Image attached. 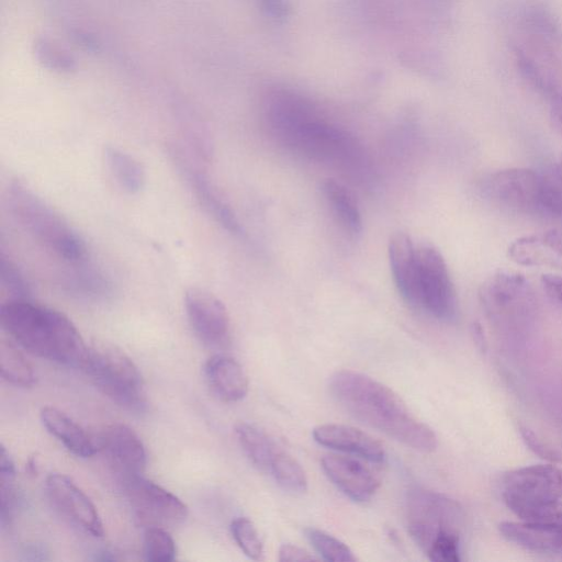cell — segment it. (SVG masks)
Wrapping results in <instances>:
<instances>
[{
  "label": "cell",
  "instance_id": "ee69618b",
  "mask_svg": "<svg viewBox=\"0 0 562 562\" xmlns=\"http://www.w3.org/2000/svg\"><path fill=\"white\" fill-rule=\"evenodd\" d=\"M95 560L113 561V560H117V558L115 557V554L113 552L103 551V552H100L98 557H95Z\"/></svg>",
  "mask_w": 562,
  "mask_h": 562
},
{
  "label": "cell",
  "instance_id": "d6986e66",
  "mask_svg": "<svg viewBox=\"0 0 562 562\" xmlns=\"http://www.w3.org/2000/svg\"><path fill=\"white\" fill-rule=\"evenodd\" d=\"M211 391L224 402H238L248 392V378L241 364L231 356L210 357L203 368Z\"/></svg>",
  "mask_w": 562,
  "mask_h": 562
},
{
  "label": "cell",
  "instance_id": "74e56055",
  "mask_svg": "<svg viewBox=\"0 0 562 562\" xmlns=\"http://www.w3.org/2000/svg\"><path fill=\"white\" fill-rule=\"evenodd\" d=\"M315 558L304 549L284 543L279 549V561L281 562H306L314 561Z\"/></svg>",
  "mask_w": 562,
  "mask_h": 562
},
{
  "label": "cell",
  "instance_id": "5b68a950",
  "mask_svg": "<svg viewBox=\"0 0 562 562\" xmlns=\"http://www.w3.org/2000/svg\"><path fill=\"white\" fill-rule=\"evenodd\" d=\"M479 299L490 322L505 333L521 331L536 318L537 297L520 273L498 271L492 274L481 284Z\"/></svg>",
  "mask_w": 562,
  "mask_h": 562
},
{
  "label": "cell",
  "instance_id": "2e32d148",
  "mask_svg": "<svg viewBox=\"0 0 562 562\" xmlns=\"http://www.w3.org/2000/svg\"><path fill=\"white\" fill-rule=\"evenodd\" d=\"M321 464L333 484L353 502H368L380 486L375 474L351 457L329 453L322 458Z\"/></svg>",
  "mask_w": 562,
  "mask_h": 562
},
{
  "label": "cell",
  "instance_id": "4fadbf2b",
  "mask_svg": "<svg viewBox=\"0 0 562 562\" xmlns=\"http://www.w3.org/2000/svg\"><path fill=\"white\" fill-rule=\"evenodd\" d=\"M47 498L69 524L92 537L104 533L101 517L88 495L67 475L50 473L45 481Z\"/></svg>",
  "mask_w": 562,
  "mask_h": 562
},
{
  "label": "cell",
  "instance_id": "9c48e42d",
  "mask_svg": "<svg viewBox=\"0 0 562 562\" xmlns=\"http://www.w3.org/2000/svg\"><path fill=\"white\" fill-rule=\"evenodd\" d=\"M501 494L506 506L519 518L540 505L562 499V469L535 464L505 473Z\"/></svg>",
  "mask_w": 562,
  "mask_h": 562
},
{
  "label": "cell",
  "instance_id": "8992f818",
  "mask_svg": "<svg viewBox=\"0 0 562 562\" xmlns=\"http://www.w3.org/2000/svg\"><path fill=\"white\" fill-rule=\"evenodd\" d=\"M405 520L411 537L425 553L442 537L461 538L465 527V514L457 501L420 486L406 494Z\"/></svg>",
  "mask_w": 562,
  "mask_h": 562
},
{
  "label": "cell",
  "instance_id": "ffe728a7",
  "mask_svg": "<svg viewBox=\"0 0 562 562\" xmlns=\"http://www.w3.org/2000/svg\"><path fill=\"white\" fill-rule=\"evenodd\" d=\"M389 259L395 285L411 306L417 305V254L411 237L394 234L389 241Z\"/></svg>",
  "mask_w": 562,
  "mask_h": 562
},
{
  "label": "cell",
  "instance_id": "7c38bea8",
  "mask_svg": "<svg viewBox=\"0 0 562 562\" xmlns=\"http://www.w3.org/2000/svg\"><path fill=\"white\" fill-rule=\"evenodd\" d=\"M485 194L509 210L540 215L541 172L529 168H507L490 176L484 183Z\"/></svg>",
  "mask_w": 562,
  "mask_h": 562
},
{
  "label": "cell",
  "instance_id": "44dd1931",
  "mask_svg": "<svg viewBox=\"0 0 562 562\" xmlns=\"http://www.w3.org/2000/svg\"><path fill=\"white\" fill-rule=\"evenodd\" d=\"M40 417L45 429L75 456L89 458L99 451L97 438L64 412L45 406L41 409Z\"/></svg>",
  "mask_w": 562,
  "mask_h": 562
},
{
  "label": "cell",
  "instance_id": "3957f363",
  "mask_svg": "<svg viewBox=\"0 0 562 562\" xmlns=\"http://www.w3.org/2000/svg\"><path fill=\"white\" fill-rule=\"evenodd\" d=\"M0 323L9 337L27 352L83 370L90 348L61 312L30 299H10L1 305Z\"/></svg>",
  "mask_w": 562,
  "mask_h": 562
},
{
  "label": "cell",
  "instance_id": "7bdbcfd3",
  "mask_svg": "<svg viewBox=\"0 0 562 562\" xmlns=\"http://www.w3.org/2000/svg\"><path fill=\"white\" fill-rule=\"evenodd\" d=\"M23 553L26 555L25 559L27 560H47V558L45 557V549L38 546L29 547L24 550Z\"/></svg>",
  "mask_w": 562,
  "mask_h": 562
},
{
  "label": "cell",
  "instance_id": "836d02e7",
  "mask_svg": "<svg viewBox=\"0 0 562 562\" xmlns=\"http://www.w3.org/2000/svg\"><path fill=\"white\" fill-rule=\"evenodd\" d=\"M520 519L529 524L562 528V499L535 507Z\"/></svg>",
  "mask_w": 562,
  "mask_h": 562
},
{
  "label": "cell",
  "instance_id": "f6af8a7d",
  "mask_svg": "<svg viewBox=\"0 0 562 562\" xmlns=\"http://www.w3.org/2000/svg\"><path fill=\"white\" fill-rule=\"evenodd\" d=\"M26 471L30 474H36L37 473V463L35 458H30L26 463Z\"/></svg>",
  "mask_w": 562,
  "mask_h": 562
},
{
  "label": "cell",
  "instance_id": "7a4b0ae2",
  "mask_svg": "<svg viewBox=\"0 0 562 562\" xmlns=\"http://www.w3.org/2000/svg\"><path fill=\"white\" fill-rule=\"evenodd\" d=\"M265 117L271 133L293 151L349 167L361 161L362 153L356 139L319 116L305 99L293 91H271L265 101Z\"/></svg>",
  "mask_w": 562,
  "mask_h": 562
},
{
  "label": "cell",
  "instance_id": "9a60e30c",
  "mask_svg": "<svg viewBox=\"0 0 562 562\" xmlns=\"http://www.w3.org/2000/svg\"><path fill=\"white\" fill-rule=\"evenodd\" d=\"M97 442L99 451L105 454L121 480L143 474L147 453L133 428L122 423L110 424L99 434Z\"/></svg>",
  "mask_w": 562,
  "mask_h": 562
},
{
  "label": "cell",
  "instance_id": "b9f144b4",
  "mask_svg": "<svg viewBox=\"0 0 562 562\" xmlns=\"http://www.w3.org/2000/svg\"><path fill=\"white\" fill-rule=\"evenodd\" d=\"M547 173L550 175L552 182L557 187L562 198V158L555 166L547 170Z\"/></svg>",
  "mask_w": 562,
  "mask_h": 562
},
{
  "label": "cell",
  "instance_id": "e575fe53",
  "mask_svg": "<svg viewBox=\"0 0 562 562\" xmlns=\"http://www.w3.org/2000/svg\"><path fill=\"white\" fill-rule=\"evenodd\" d=\"M1 281L11 299H30V286L15 265L1 257Z\"/></svg>",
  "mask_w": 562,
  "mask_h": 562
},
{
  "label": "cell",
  "instance_id": "d590c367",
  "mask_svg": "<svg viewBox=\"0 0 562 562\" xmlns=\"http://www.w3.org/2000/svg\"><path fill=\"white\" fill-rule=\"evenodd\" d=\"M36 54L40 60L52 69L70 71L74 68V60L57 46L52 45L50 42L45 40H41L36 43Z\"/></svg>",
  "mask_w": 562,
  "mask_h": 562
},
{
  "label": "cell",
  "instance_id": "83f0119b",
  "mask_svg": "<svg viewBox=\"0 0 562 562\" xmlns=\"http://www.w3.org/2000/svg\"><path fill=\"white\" fill-rule=\"evenodd\" d=\"M1 376L10 384L30 387L36 382L32 364L11 341H3L0 347Z\"/></svg>",
  "mask_w": 562,
  "mask_h": 562
},
{
  "label": "cell",
  "instance_id": "4316f807",
  "mask_svg": "<svg viewBox=\"0 0 562 562\" xmlns=\"http://www.w3.org/2000/svg\"><path fill=\"white\" fill-rule=\"evenodd\" d=\"M104 157L110 172L124 191L136 193L143 188L145 171L133 156L116 147H108Z\"/></svg>",
  "mask_w": 562,
  "mask_h": 562
},
{
  "label": "cell",
  "instance_id": "f1b7e54d",
  "mask_svg": "<svg viewBox=\"0 0 562 562\" xmlns=\"http://www.w3.org/2000/svg\"><path fill=\"white\" fill-rule=\"evenodd\" d=\"M0 525L4 529L11 525L16 508L15 467L7 449H0Z\"/></svg>",
  "mask_w": 562,
  "mask_h": 562
},
{
  "label": "cell",
  "instance_id": "d6a6232c",
  "mask_svg": "<svg viewBox=\"0 0 562 562\" xmlns=\"http://www.w3.org/2000/svg\"><path fill=\"white\" fill-rule=\"evenodd\" d=\"M231 533L239 549L251 560H261L263 544L254 522L247 517H237L231 522Z\"/></svg>",
  "mask_w": 562,
  "mask_h": 562
},
{
  "label": "cell",
  "instance_id": "6da1fadb",
  "mask_svg": "<svg viewBox=\"0 0 562 562\" xmlns=\"http://www.w3.org/2000/svg\"><path fill=\"white\" fill-rule=\"evenodd\" d=\"M334 401L352 418L420 452L437 448V436L389 386L353 370H339L328 381Z\"/></svg>",
  "mask_w": 562,
  "mask_h": 562
},
{
  "label": "cell",
  "instance_id": "30bf717a",
  "mask_svg": "<svg viewBox=\"0 0 562 562\" xmlns=\"http://www.w3.org/2000/svg\"><path fill=\"white\" fill-rule=\"evenodd\" d=\"M417 254V305L432 317L451 322L458 314L457 293L447 263L437 248L422 244Z\"/></svg>",
  "mask_w": 562,
  "mask_h": 562
},
{
  "label": "cell",
  "instance_id": "f35d334b",
  "mask_svg": "<svg viewBox=\"0 0 562 562\" xmlns=\"http://www.w3.org/2000/svg\"><path fill=\"white\" fill-rule=\"evenodd\" d=\"M540 280L546 293L552 300L562 304V274L544 273Z\"/></svg>",
  "mask_w": 562,
  "mask_h": 562
},
{
  "label": "cell",
  "instance_id": "8fae6325",
  "mask_svg": "<svg viewBox=\"0 0 562 562\" xmlns=\"http://www.w3.org/2000/svg\"><path fill=\"white\" fill-rule=\"evenodd\" d=\"M135 520L147 527H176L188 517L187 505L173 493L140 475L121 480Z\"/></svg>",
  "mask_w": 562,
  "mask_h": 562
},
{
  "label": "cell",
  "instance_id": "5bb4252c",
  "mask_svg": "<svg viewBox=\"0 0 562 562\" xmlns=\"http://www.w3.org/2000/svg\"><path fill=\"white\" fill-rule=\"evenodd\" d=\"M184 307L195 337L205 347L216 349L228 342L231 322L220 299L206 290L192 288L186 292Z\"/></svg>",
  "mask_w": 562,
  "mask_h": 562
},
{
  "label": "cell",
  "instance_id": "4dcf8cb0",
  "mask_svg": "<svg viewBox=\"0 0 562 562\" xmlns=\"http://www.w3.org/2000/svg\"><path fill=\"white\" fill-rule=\"evenodd\" d=\"M304 533L323 559L334 562H353L357 560L351 549L336 537L313 527L305 528Z\"/></svg>",
  "mask_w": 562,
  "mask_h": 562
},
{
  "label": "cell",
  "instance_id": "ac0fdd59",
  "mask_svg": "<svg viewBox=\"0 0 562 562\" xmlns=\"http://www.w3.org/2000/svg\"><path fill=\"white\" fill-rule=\"evenodd\" d=\"M508 256L521 266L562 269V232L549 229L519 237L509 245Z\"/></svg>",
  "mask_w": 562,
  "mask_h": 562
},
{
  "label": "cell",
  "instance_id": "ba28073f",
  "mask_svg": "<svg viewBox=\"0 0 562 562\" xmlns=\"http://www.w3.org/2000/svg\"><path fill=\"white\" fill-rule=\"evenodd\" d=\"M514 55L524 78L549 102L552 119L562 131V59L557 47L521 36Z\"/></svg>",
  "mask_w": 562,
  "mask_h": 562
},
{
  "label": "cell",
  "instance_id": "f546056e",
  "mask_svg": "<svg viewBox=\"0 0 562 562\" xmlns=\"http://www.w3.org/2000/svg\"><path fill=\"white\" fill-rule=\"evenodd\" d=\"M269 472L284 491L304 493L307 490L308 482L304 469L295 458L282 450L277 451Z\"/></svg>",
  "mask_w": 562,
  "mask_h": 562
},
{
  "label": "cell",
  "instance_id": "60d3db41",
  "mask_svg": "<svg viewBox=\"0 0 562 562\" xmlns=\"http://www.w3.org/2000/svg\"><path fill=\"white\" fill-rule=\"evenodd\" d=\"M473 341L480 351L486 350V339L482 326L479 323H474L471 328Z\"/></svg>",
  "mask_w": 562,
  "mask_h": 562
},
{
  "label": "cell",
  "instance_id": "52a82bcc",
  "mask_svg": "<svg viewBox=\"0 0 562 562\" xmlns=\"http://www.w3.org/2000/svg\"><path fill=\"white\" fill-rule=\"evenodd\" d=\"M83 371L105 396L121 407L134 413L147 409L143 376L122 350L112 346L90 348Z\"/></svg>",
  "mask_w": 562,
  "mask_h": 562
},
{
  "label": "cell",
  "instance_id": "8d00e7d4",
  "mask_svg": "<svg viewBox=\"0 0 562 562\" xmlns=\"http://www.w3.org/2000/svg\"><path fill=\"white\" fill-rule=\"evenodd\" d=\"M520 435L526 445L541 458L553 461L561 460L559 452L539 439L532 430L520 427Z\"/></svg>",
  "mask_w": 562,
  "mask_h": 562
},
{
  "label": "cell",
  "instance_id": "484cf974",
  "mask_svg": "<svg viewBox=\"0 0 562 562\" xmlns=\"http://www.w3.org/2000/svg\"><path fill=\"white\" fill-rule=\"evenodd\" d=\"M322 191L342 225L350 233L359 234L362 229V218L352 193L334 179L325 180L322 183Z\"/></svg>",
  "mask_w": 562,
  "mask_h": 562
},
{
  "label": "cell",
  "instance_id": "cb8c5ba5",
  "mask_svg": "<svg viewBox=\"0 0 562 562\" xmlns=\"http://www.w3.org/2000/svg\"><path fill=\"white\" fill-rule=\"evenodd\" d=\"M519 29L522 36L530 37L558 47L562 42V32L558 21L543 5L530 4L521 12Z\"/></svg>",
  "mask_w": 562,
  "mask_h": 562
},
{
  "label": "cell",
  "instance_id": "d4e9b609",
  "mask_svg": "<svg viewBox=\"0 0 562 562\" xmlns=\"http://www.w3.org/2000/svg\"><path fill=\"white\" fill-rule=\"evenodd\" d=\"M238 442L249 461L261 471H269L278 451L265 431L248 423L235 426Z\"/></svg>",
  "mask_w": 562,
  "mask_h": 562
},
{
  "label": "cell",
  "instance_id": "1f68e13d",
  "mask_svg": "<svg viewBox=\"0 0 562 562\" xmlns=\"http://www.w3.org/2000/svg\"><path fill=\"white\" fill-rule=\"evenodd\" d=\"M144 559L149 562H171L177 547L167 528L147 527L144 531Z\"/></svg>",
  "mask_w": 562,
  "mask_h": 562
},
{
  "label": "cell",
  "instance_id": "e0dca14e",
  "mask_svg": "<svg viewBox=\"0 0 562 562\" xmlns=\"http://www.w3.org/2000/svg\"><path fill=\"white\" fill-rule=\"evenodd\" d=\"M314 440L324 447L350 453L370 462H382L383 446L368 432L342 424H323L312 431Z\"/></svg>",
  "mask_w": 562,
  "mask_h": 562
},
{
  "label": "cell",
  "instance_id": "7402d4cb",
  "mask_svg": "<svg viewBox=\"0 0 562 562\" xmlns=\"http://www.w3.org/2000/svg\"><path fill=\"white\" fill-rule=\"evenodd\" d=\"M498 530L506 540L526 550L562 554V528L525 521H503L498 525Z\"/></svg>",
  "mask_w": 562,
  "mask_h": 562
},
{
  "label": "cell",
  "instance_id": "277c9868",
  "mask_svg": "<svg viewBox=\"0 0 562 562\" xmlns=\"http://www.w3.org/2000/svg\"><path fill=\"white\" fill-rule=\"evenodd\" d=\"M8 204L19 225L43 248L70 268L87 263L88 249L80 235L29 187L12 182Z\"/></svg>",
  "mask_w": 562,
  "mask_h": 562
},
{
  "label": "cell",
  "instance_id": "603a6c76",
  "mask_svg": "<svg viewBox=\"0 0 562 562\" xmlns=\"http://www.w3.org/2000/svg\"><path fill=\"white\" fill-rule=\"evenodd\" d=\"M187 170L188 179L203 207L228 232L240 235L243 229L235 213L218 195L206 177L194 169Z\"/></svg>",
  "mask_w": 562,
  "mask_h": 562
},
{
  "label": "cell",
  "instance_id": "ab89813d",
  "mask_svg": "<svg viewBox=\"0 0 562 562\" xmlns=\"http://www.w3.org/2000/svg\"><path fill=\"white\" fill-rule=\"evenodd\" d=\"M262 3L270 15L280 18L285 14L286 7L283 0H262Z\"/></svg>",
  "mask_w": 562,
  "mask_h": 562
}]
</instances>
